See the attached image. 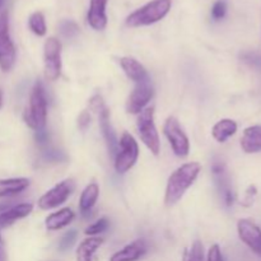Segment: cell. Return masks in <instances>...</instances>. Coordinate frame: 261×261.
Returning <instances> with one entry per match:
<instances>
[{"label":"cell","instance_id":"9","mask_svg":"<svg viewBox=\"0 0 261 261\" xmlns=\"http://www.w3.org/2000/svg\"><path fill=\"white\" fill-rule=\"evenodd\" d=\"M15 61V47L9 36L8 14L0 15V69L8 71L13 68Z\"/></svg>","mask_w":261,"mask_h":261},{"label":"cell","instance_id":"18","mask_svg":"<svg viewBox=\"0 0 261 261\" xmlns=\"http://www.w3.org/2000/svg\"><path fill=\"white\" fill-rule=\"evenodd\" d=\"M241 148L245 153L261 152V126L246 127L241 137Z\"/></svg>","mask_w":261,"mask_h":261},{"label":"cell","instance_id":"37","mask_svg":"<svg viewBox=\"0 0 261 261\" xmlns=\"http://www.w3.org/2000/svg\"><path fill=\"white\" fill-rule=\"evenodd\" d=\"M188 252H189V250H188V249H185V250H184L182 261H189V259H188Z\"/></svg>","mask_w":261,"mask_h":261},{"label":"cell","instance_id":"28","mask_svg":"<svg viewBox=\"0 0 261 261\" xmlns=\"http://www.w3.org/2000/svg\"><path fill=\"white\" fill-rule=\"evenodd\" d=\"M76 239H78V232L75 229H70L69 232H66L63 239L60 240V242H59V250L60 251H68L75 244Z\"/></svg>","mask_w":261,"mask_h":261},{"label":"cell","instance_id":"14","mask_svg":"<svg viewBox=\"0 0 261 261\" xmlns=\"http://www.w3.org/2000/svg\"><path fill=\"white\" fill-rule=\"evenodd\" d=\"M33 211V205L31 203H22L17 205H10L7 209L0 212V229L12 226L18 219L25 218Z\"/></svg>","mask_w":261,"mask_h":261},{"label":"cell","instance_id":"29","mask_svg":"<svg viewBox=\"0 0 261 261\" xmlns=\"http://www.w3.org/2000/svg\"><path fill=\"white\" fill-rule=\"evenodd\" d=\"M189 261H204V246L200 241H195L188 252Z\"/></svg>","mask_w":261,"mask_h":261},{"label":"cell","instance_id":"24","mask_svg":"<svg viewBox=\"0 0 261 261\" xmlns=\"http://www.w3.org/2000/svg\"><path fill=\"white\" fill-rule=\"evenodd\" d=\"M28 25H30V30L35 33L36 36H42L46 35V31H47V27H46L45 17H43L42 13L36 12L33 14H31L30 19H28Z\"/></svg>","mask_w":261,"mask_h":261},{"label":"cell","instance_id":"7","mask_svg":"<svg viewBox=\"0 0 261 261\" xmlns=\"http://www.w3.org/2000/svg\"><path fill=\"white\" fill-rule=\"evenodd\" d=\"M74 189H75V182L71 178H66L61 182L56 184L53 189H50L47 193H45L38 199V208L42 211L59 208L68 200L69 196L73 194Z\"/></svg>","mask_w":261,"mask_h":261},{"label":"cell","instance_id":"30","mask_svg":"<svg viewBox=\"0 0 261 261\" xmlns=\"http://www.w3.org/2000/svg\"><path fill=\"white\" fill-rule=\"evenodd\" d=\"M227 3L224 0H217L212 8V17L214 20H221L226 17Z\"/></svg>","mask_w":261,"mask_h":261},{"label":"cell","instance_id":"8","mask_svg":"<svg viewBox=\"0 0 261 261\" xmlns=\"http://www.w3.org/2000/svg\"><path fill=\"white\" fill-rule=\"evenodd\" d=\"M43 65L45 78L47 81H56L61 74V42L55 37L46 40L43 46Z\"/></svg>","mask_w":261,"mask_h":261},{"label":"cell","instance_id":"6","mask_svg":"<svg viewBox=\"0 0 261 261\" xmlns=\"http://www.w3.org/2000/svg\"><path fill=\"white\" fill-rule=\"evenodd\" d=\"M163 133H165L175 155L180 158L188 157L189 152H190V142L176 117L170 116L166 120L165 125H163Z\"/></svg>","mask_w":261,"mask_h":261},{"label":"cell","instance_id":"1","mask_svg":"<svg viewBox=\"0 0 261 261\" xmlns=\"http://www.w3.org/2000/svg\"><path fill=\"white\" fill-rule=\"evenodd\" d=\"M201 171L200 163L189 162L178 167L172 175L168 177L166 186L165 204L167 206H173L182 199L186 191L193 186Z\"/></svg>","mask_w":261,"mask_h":261},{"label":"cell","instance_id":"21","mask_svg":"<svg viewBox=\"0 0 261 261\" xmlns=\"http://www.w3.org/2000/svg\"><path fill=\"white\" fill-rule=\"evenodd\" d=\"M30 186V180L25 177L4 178L0 180V198H9L23 193Z\"/></svg>","mask_w":261,"mask_h":261},{"label":"cell","instance_id":"36","mask_svg":"<svg viewBox=\"0 0 261 261\" xmlns=\"http://www.w3.org/2000/svg\"><path fill=\"white\" fill-rule=\"evenodd\" d=\"M5 254H4V245H3L2 234H0V261H4Z\"/></svg>","mask_w":261,"mask_h":261},{"label":"cell","instance_id":"12","mask_svg":"<svg viewBox=\"0 0 261 261\" xmlns=\"http://www.w3.org/2000/svg\"><path fill=\"white\" fill-rule=\"evenodd\" d=\"M240 240L261 256V229L250 219H240L237 223Z\"/></svg>","mask_w":261,"mask_h":261},{"label":"cell","instance_id":"33","mask_svg":"<svg viewBox=\"0 0 261 261\" xmlns=\"http://www.w3.org/2000/svg\"><path fill=\"white\" fill-rule=\"evenodd\" d=\"M35 139H36V142L38 143V144L46 147V145H48V139H50V135H48L47 130L43 127V129L36 130V132H35Z\"/></svg>","mask_w":261,"mask_h":261},{"label":"cell","instance_id":"13","mask_svg":"<svg viewBox=\"0 0 261 261\" xmlns=\"http://www.w3.org/2000/svg\"><path fill=\"white\" fill-rule=\"evenodd\" d=\"M147 241L143 239L135 240L132 244L126 245L124 249L115 252V254L110 257V261H138L147 254Z\"/></svg>","mask_w":261,"mask_h":261},{"label":"cell","instance_id":"11","mask_svg":"<svg viewBox=\"0 0 261 261\" xmlns=\"http://www.w3.org/2000/svg\"><path fill=\"white\" fill-rule=\"evenodd\" d=\"M212 175H213L214 182H216L219 194L223 198L224 204L227 206H231L234 201V194L233 190H232L231 180H229L227 167L223 161H214L213 165H212Z\"/></svg>","mask_w":261,"mask_h":261},{"label":"cell","instance_id":"26","mask_svg":"<svg viewBox=\"0 0 261 261\" xmlns=\"http://www.w3.org/2000/svg\"><path fill=\"white\" fill-rule=\"evenodd\" d=\"M109 226H110L109 219L101 218V219H98L97 222H94L93 224H91V226L86 229V234L89 237L98 236L99 233H103V232L109 228Z\"/></svg>","mask_w":261,"mask_h":261},{"label":"cell","instance_id":"4","mask_svg":"<svg viewBox=\"0 0 261 261\" xmlns=\"http://www.w3.org/2000/svg\"><path fill=\"white\" fill-rule=\"evenodd\" d=\"M137 129L140 139L144 143L145 147L154 155H158L161 152V142L158 135L157 127L154 122V109L145 107L137 120Z\"/></svg>","mask_w":261,"mask_h":261},{"label":"cell","instance_id":"2","mask_svg":"<svg viewBox=\"0 0 261 261\" xmlns=\"http://www.w3.org/2000/svg\"><path fill=\"white\" fill-rule=\"evenodd\" d=\"M23 120L32 130H40L47 121V97L45 87L41 82H36L30 96V103L23 114Z\"/></svg>","mask_w":261,"mask_h":261},{"label":"cell","instance_id":"19","mask_svg":"<svg viewBox=\"0 0 261 261\" xmlns=\"http://www.w3.org/2000/svg\"><path fill=\"white\" fill-rule=\"evenodd\" d=\"M74 218H75V214L70 208H63L46 217V228L48 231H59V229L69 226L74 221Z\"/></svg>","mask_w":261,"mask_h":261},{"label":"cell","instance_id":"15","mask_svg":"<svg viewBox=\"0 0 261 261\" xmlns=\"http://www.w3.org/2000/svg\"><path fill=\"white\" fill-rule=\"evenodd\" d=\"M107 0H91L87 20L94 31H102L107 25L106 15Z\"/></svg>","mask_w":261,"mask_h":261},{"label":"cell","instance_id":"16","mask_svg":"<svg viewBox=\"0 0 261 261\" xmlns=\"http://www.w3.org/2000/svg\"><path fill=\"white\" fill-rule=\"evenodd\" d=\"M99 116V127H101L102 135H103L105 140H106L107 148H109L110 154L115 155L117 152V145H119V140L116 138V133H115L114 127H112L111 122H110V111L107 107H105L101 112L98 114Z\"/></svg>","mask_w":261,"mask_h":261},{"label":"cell","instance_id":"32","mask_svg":"<svg viewBox=\"0 0 261 261\" xmlns=\"http://www.w3.org/2000/svg\"><path fill=\"white\" fill-rule=\"evenodd\" d=\"M105 107H106V105H105L103 99H102V97L99 96V94H96V96H93L89 99V109H91L92 111L99 114Z\"/></svg>","mask_w":261,"mask_h":261},{"label":"cell","instance_id":"34","mask_svg":"<svg viewBox=\"0 0 261 261\" xmlns=\"http://www.w3.org/2000/svg\"><path fill=\"white\" fill-rule=\"evenodd\" d=\"M91 124V115L88 111H83L78 117V126L81 130H86Z\"/></svg>","mask_w":261,"mask_h":261},{"label":"cell","instance_id":"38","mask_svg":"<svg viewBox=\"0 0 261 261\" xmlns=\"http://www.w3.org/2000/svg\"><path fill=\"white\" fill-rule=\"evenodd\" d=\"M2 105H3V93L2 91H0V107H2Z\"/></svg>","mask_w":261,"mask_h":261},{"label":"cell","instance_id":"3","mask_svg":"<svg viewBox=\"0 0 261 261\" xmlns=\"http://www.w3.org/2000/svg\"><path fill=\"white\" fill-rule=\"evenodd\" d=\"M171 5H172L171 0H152L135 12H133L126 18L125 23H126L127 27L132 28L154 24L168 14Z\"/></svg>","mask_w":261,"mask_h":261},{"label":"cell","instance_id":"25","mask_svg":"<svg viewBox=\"0 0 261 261\" xmlns=\"http://www.w3.org/2000/svg\"><path fill=\"white\" fill-rule=\"evenodd\" d=\"M59 31H60L63 37L73 38L79 33V27L73 20H63L59 25Z\"/></svg>","mask_w":261,"mask_h":261},{"label":"cell","instance_id":"17","mask_svg":"<svg viewBox=\"0 0 261 261\" xmlns=\"http://www.w3.org/2000/svg\"><path fill=\"white\" fill-rule=\"evenodd\" d=\"M119 63L127 78L134 82V83H139V82H143L149 78L144 66L139 61L135 60L134 58L124 56V58H120Z\"/></svg>","mask_w":261,"mask_h":261},{"label":"cell","instance_id":"20","mask_svg":"<svg viewBox=\"0 0 261 261\" xmlns=\"http://www.w3.org/2000/svg\"><path fill=\"white\" fill-rule=\"evenodd\" d=\"M99 196V186L96 182L89 184L86 186L83 191H82L81 199H79V211H81L82 216L88 217L91 213L92 208L96 205L97 200Z\"/></svg>","mask_w":261,"mask_h":261},{"label":"cell","instance_id":"22","mask_svg":"<svg viewBox=\"0 0 261 261\" xmlns=\"http://www.w3.org/2000/svg\"><path fill=\"white\" fill-rule=\"evenodd\" d=\"M103 244V239L98 236L88 237L79 244L76 249V261H92L94 252Z\"/></svg>","mask_w":261,"mask_h":261},{"label":"cell","instance_id":"27","mask_svg":"<svg viewBox=\"0 0 261 261\" xmlns=\"http://www.w3.org/2000/svg\"><path fill=\"white\" fill-rule=\"evenodd\" d=\"M42 155H43V160L47 161V162H63V161L66 160L65 154H64L61 150L56 149V148H53V147H48V145H46L45 149H43L42 152Z\"/></svg>","mask_w":261,"mask_h":261},{"label":"cell","instance_id":"35","mask_svg":"<svg viewBox=\"0 0 261 261\" xmlns=\"http://www.w3.org/2000/svg\"><path fill=\"white\" fill-rule=\"evenodd\" d=\"M256 194H257L256 188H255L254 185L250 186V188L247 189V191H246V196H245L244 205H246V206L251 205V203H252V201H254V199H255V196H256Z\"/></svg>","mask_w":261,"mask_h":261},{"label":"cell","instance_id":"23","mask_svg":"<svg viewBox=\"0 0 261 261\" xmlns=\"http://www.w3.org/2000/svg\"><path fill=\"white\" fill-rule=\"evenodd\" d=\"M237 132V122L232 119H222L212 129V135L218 143H224Z\"/></svg>","mask_w":261,"mask_h":261},{"label":"cell","instance_id":"10","mask_svg":"<svg viewBox=\"0 0 261 261\" xmlns=\"http://www.w3.org/2000/svg\"><path fill=\"white\" fill-rule=\"evenodd\" d=\"M153 93H154V91H153L149 78L137 83L126 101V111L132 115H139L145 109V106L149 103Z\"/></svg>","mask_w":261,"mask_h":261},{"label":"cell","instance_id":"5","mask_svg":"<svg viewBox=\"0 0 261 261\" xmlns=\"http://www.w3.org/2000/svg\"><path fill=\"white\" fill-rule=\"evenodd\" d=\"M139 158V145L132 134L125 132L121 135L115 154V170L117 173H126L132 170Z\"/></svg>","mask_w":261,"mask_h":261},{"label":"cell","instance_id":"31","mask_svg":"<svg viewBox=\"0 0 261 261\" xmlns=\"http://www.w3.org/2000/svg\"><path fill=\"white\" fill-rule=\"evenodd\" d=\"M206 261H223V255H222L219 245L214 244L209 247L208 254H206Z\"/></svg>","mask_w":261,"mask_h":261}]
</instances>
